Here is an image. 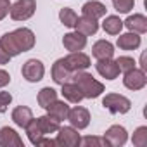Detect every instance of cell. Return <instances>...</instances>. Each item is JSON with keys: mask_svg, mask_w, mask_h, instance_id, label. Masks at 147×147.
<instances>
[{"mask_svg": "<svg viewBox=\"0 0 147 147\" xmlns=\"http://www.w3.org/2000/svg\"><path fill=\"white\" fill-rule=\"evenodd\" d=\"M71 78L80 87V90L83 94V99H97L104 92V85L100 82H97L90 73L75 71V73H71Z\"/></svg>", "mask_w": 147, "mask_h": 147, "instance_id": "1", "label": "cell"}, {"mask_svg": "<svg viewBox=\"0 0 147 147\" xmlns=\"http://www.w3.org/2000/svg\"><path fill=\"white\" fill-rule=\"evenodd\" d=\"M102 106L113 114H125L131 109L130 99L119 94H106V97L102 99Z\"/></svg>", "mask_w": 147, "mask_h": 147, "instance_id": "2", "label": "cell"}, {"mask_svg": "<svg viewBox=\"0 0 147 147\" xmlns=\"http://www.w3.org/2000/svg\"><path fill=\"white\" fill-rule=\"evenodd\" d=\"M36 11V0H18L11 4V18L14 21H28Z\"/></svg>", "mask_w": 147, "mask_h": 147, "instance_id": "3", "label": "cell"}, {"mask_svg": "<svg viewBox=\"0 0 147 147\" xmlns=\"http://www.w3.org/2000/svg\"><path fill=\"white\" fill-rule=\"evenodd\" d=\"M11 38H12L16 49L19 50V54L28 52L35 47V33L30 28H18V30L11 31Z\"/></svg>", "mask_w": 147, "mask_h": 147, "instance_id": "4", "label": "cell"}, {"mask_svg": "<svg viewBox=\"0 0 147 147\" xmlns=\"http://www.w3.org/2000/svg\"><path fill=\"white\" fill-rule=\"evenodd\" d=\"M21 73H23V78H24L26 82L36 83V82H40V80L43 78V75H45V66H43V62H42L40 59H28V61L23 64Z\"/></svg>", "mask_w": 147, "mask_h": 147, "instance_id": "5", "label": "cell"}, {"mask_svg": "<svg viewBox=\"0 0 147 147\" xmlns=\"http://www.w3.org/2000/svg\"><path fill=\"white\" fill-rule=\"evenodd\" d=\"M62 62L66 66V69L69 73H75V71H85L90 67V57L87 54L80 52H69V55L62 57Z\"/></svg>", "mask_w": 147, "mask_h": 147, "instance_id": "6", "label": "cell"}, {"mask_svg": "<svg viewBox=\"0 0 147 147\" xmlns=\"http://www.w3.org/2000/svg\"><path fill=\"white\" fill-rule=\"evenodd\" d=\"M80 133L73 126H59L57 137H55V145L61 147H76L80 145Z\"/></svg>", "mask_w": 147, "mask_h": 147, "instance_id": "7", "label": "cell"}, {"mask_svg": "<svg viewBox=\"0 0 147 147\" xmlns=\"http://www.w3.org/2000/svg\"><path fill=\"white\" fill-rule=\"evenodd\" d=\"M123 85H125L128 90H133V92L142 90V88L147 85V76H145V71L133 67L131 71L125 73V76H123Z\"/></svg>", "mask_w": 147, "mask_h": 147, "instance_id": "8", "label": "cell"}, {"mask_svg": "<svg viewBox=\"0 0 147 147\" xmlns=\"http://www.w3.org/2000/svg\"><path fill=\"white\" fill-rule=\"evenodd\" d=\"M67 121L71 123L73 128H76V130H85V128L90 125V113H88V109H85V107H82V106H76V107L69 109V113H67Z\"/></svg>", "mask_w": 147, "mask_h": 147, "instance_id": "9", "label": "cell"}, {"mask_svg": "<svg viewBox=\"0 0 147 147\" xmlns=\"http://www.w3.org/2000/svg\"><path fill=\"white\" fill-rule=\"evenodd\" d=\"M104 138H106L107 145H111V147H121V145H125L126 140H128V131H126V128L121 126V125H113V126H109V128L106 130Z\"/></svg>", "mask_w": 147, "mask_h": 147, "instance_id": "10", "label": "cell"}, {"mask_svg": "<svg viewBox=\"0 0 147 147\" xmlns=\"http://www.w3.org/2000/svg\"><path fill=\"white\" fill-rule=\"evenodd\" d=\"M62 45L66 50L69 52H80L85 49L87 45V36L78 33V31H71V33H66L64 38H62Z\"/></svg>", "mask_w": 147, "mask_h": 147, "instance_id": "11", "label": "cell"}, {"mask_svg": "<svg viewBox=\"0 0 147 147\" xmlns=\"http://www.w3.org/2000/svg\"><path fill=\"white\" fill-rule=\"evenodd\" d=\"M95 67H97V73L102 78H106V80H116L119 76V67H118V64H116V61L113 57L111 59L97 61Z\"/></svg>", "mask_w": 147, "mask_h": 147, "instance_id": "12", "label": "cell"}, {"mask_svg": "<svg viewBox=\"0 0 147 147\" xmlns=\"http://www.w3.org/2000/svg\"><path fill=\"white\" fill-rule=\"evenodd\" d=\"M0 147H24V144L14 128L4 126L0 128Z\"/></svg>", "mask_w": 147, "mask_h": 147, "instance_id": "13", "label": "cell"}, {"mask_svg": "<svg viewBox=\"0 0 147 147\" xmlns=\"http://www.w3.org/2000/svg\"><path fill=\"white\" fill-rule=\"evenodd\" d=\"M123 26L128 30V31H133V33H138V35H144L147 31V18L144 14H133V16H128L126 21H123Z\"/></svg>", "mask_w": 147, "mask_h": 147, "instance_id": "14", "label": "cell"}, {"mask_svg": "<svg viewBox=\"0 0 147 147\" xmlns=\"http://www.w3.org/2000/svg\"><path fill=\"white\" fill-rule=\"evenodd\" d=\"M142 40H140V35L138 33H133V31H128V33H123L118 36L116 40V45L121 49V50H137L140 47Z\"/></svg>", "mask_w": 147, "mask_h": 147, "instance_id": "15", "label": "cell"}, {"mask_svg": "<svg viewBox=\"0 0 147 147\" xmlns=\"http://www.w3.org/2000/svg\"><path fill=\"white\" fill-rule=\"evenodd\" d=\"M106 11H107V9H106L104 4L97 2V0H90V2L83 4V7H82V16L90 18V19H100V18L106 16Z\"/></svg>", "mask_w": 147, "mask_h": 147, "instance_id": "16", "label": "cell"}, {"mask_svg": "<svg viewBox=\"0 0 147 147\" xmlns=\"http://www.w3.org/2000/svg\"><path fill=\"white\" fill-rule=\"evenodd\" d=\"M61 87H62V88H61V94H62V97H64L67 102L78 104V102H82V100H83V94H82L80 87H78L75 82H73V83L64 82Z\"/></svg>", "mask_w": 147, "mask_h": 147, "instance_id": "17", "label": "cell"}, {"mask_svg": "<svg viewBox=\"0 0 147 147\" xmlns=\"http://www.w3.org/2000/svg\"><path fill=\"white\" fill-rule=\"evenodd\" d=\"M92 55L100 61V59H111L114 55V45L107 40H99L92 47Z\"/></svg>", "mask_w": 147, "mask_h": 147, "instance_id": "18", "label": "cell"}, {"mask_svg": "<svg viewBox=\"0 0 147 147\" xmlns=\"http://www.w3.org/2000/svg\"><path fill=\"white\" fill-rule=\"evenodd\" d=\"M75 30H76L78 33L85 35V36H90V35H95V33L99 31V23H97V19H90V18L82 16V18L76 19Z\"/></svg>", "mask_w": 147, "mask_h": 147, "instance_id": "19", "label": "cell"}, {"mask_svg": "<svg viewBox=\"0 0 147 147\" xmlns=\"http://www.w3.org/2000/svg\"><path fill=\"white\" fill-rule=\"evenodd\" d=\"M11 118H12V121H14L16 126H19V128H26L28 123L33 119V113H31V109L26 107V106H18V107L12 111Z\"/></svg>", "mask_w": 147, "mask_h": 147, "instance_id": "20", "label": "cell"}, {"mask_svg": "<svg viewBox=\"0 0 147 147\" xmlns=\"http://www.w3.org/2000/svg\"><path fill=\"white\" fill-rule=\"evenodd\" d=\"M67 113H69V106H67L64 100H57V99H55V100L47 107V114L52 116V118L57 119V121L67 119Z\"/></svg>", "mask_w": 147, "mask_h": 147, "instance_id": "21", "label": "cell"}, {"mask_svg": "<svg viewBox=\"0 0 147 147\" xmlns=\"http://www.w3.org/2000/svg\"><path fill=\"white\" fill-rule=\"evenodd\" d=\"M36 125H38V128H40L42 135H49V133H55V131L59 130L61 121H57V119H54L52 116L45 114V116L36 118Z\"/></svg>", "mask_w": 147, "mask_h": 147, "instance_id": "22", "label": "cell"}, {"mask_svg": "<svg viewBox=\"0 0 147 147\" xmlns=\"http://www.w3.org/2000/svg\"><path fill=\"white\" fill-rule=\"evenodd\" d=\"M67 78H71V73L66 69L64 62H62V57L57 59L52 66V80L57 83V85H62L64 82H67Z\"/></svg>", "mask_w": 147, "mask_h": 147, "instance_id": "23", "label": "cell"}, {"mask_svg": "<svg viewBox=\"0 0 147 147\" xmlns=\"http://www.w3.org/2000/svg\"><path fill=\"white\" fill-rule=\"evenodd\" d=\"M102 30L107 35H119L123 30V21L118 16H106V19L102 23Z\"/></svg>", "mask_w": 147, "mask_h": 147, "instance_id": "24", "label": "cell"}, {"mask_svg": "<svg viewBox=\"0 0 147 147\" xmlns=\"http://www.w3.org/2000/svg\"><path fill=\"white\" fill-rule=\"evenodd\" d=\"M55 99H57V92H55L54 88H50V87L42 88V90L38 92V97H36L38 106H40V107H43V109H47V107L55 100Z\"/></svg>", "mask_w": 147, "mask_h": 147, "instance_id": "25", "label": "cell"}, {"mask_svg": "<svg viewBox=\"0 0 147 147\" xmlns=\"http://www.w3.org/2000/svg\"><path fill=\"white\" fill-rule=\"evenodd\" d=\"M59 19H61V23L66 28H75L76 19H78V14L73 11V9H69V7H64V9L59 11Z\"/></svg>", "mask_w": 147, "mask_h": 147, "instance_id": "26", "label": "cell"}, {"mask_svg": "<svg viewBox=\"0 0 147 147\" xmlns=\"http://www.w3.org/2000/svg\"><path fill=\"white\" fill-rule=\"evenodd\" d=\"M131 142H133L135 147H145L147 145V126H138L133 131Z\"/></svg>", "mask_w": 147, "mask_h": 147, "instance_id": "27", "label": "cell"}, {"mask_svg": "<svg viewBox=\"0 0 147 147\" xmlns=\"http://www.w3.org/2000/svg\"><path fill=\"white\" fill-rule=\"evenodd\" d=\"M0 45H2V49H4L11 57L19 55V50L16 49V45H14V42H12V38H11V33H5L2 38H0Z\"/></svg>", "mask_w": 147, "mask_h": 147, "instance_id": "28", "label": "cell"}, {"mask_svg": "<svg viewBox=\"0 0 147 147\" xmlns=\"http://www.w3.org/2000/svg\"><path fill=\"white\" fill-rule=\"evenodd\" d=\"M135 5V0H113V7L119 14H128Z\"/></svg>", "mask_w": 147, "mask_h": 147, "instance_id": "29", "label": "cell"}, {"mask_svg": "<svg viewBox=\"0 0 147 147\" xmlns=\"http://www.w3.org/2000/svg\"><path fill=\"white\" fill-rule=\"evenodd\" d=\"M116 64H118V67H119V73H128V71H131L133 67H135V59L133 57H128V55H121V57H118L116 59Z\"/></svg>", "mask_w": 147, "mask_h": 147, "instance_id": "30", "label": "cell"}, {"mask_svg": "<svg viewBox=\"0 0 147 147\" xmlns=\"http://www.w3.org/2000/svg\"><path fill=\"white\" fill-rule=\"evenodd\" d=\"M80 145H97V147H104V145H107V142H106L104 137L102 138H99V137H83V138H80Z\"/></svg>", "mask_w": 147, "mask_h": 147, "instance_id": "31", "label": "cell"}, {"mask_svg": "<svg viewBox=\"0 0 147 147\" xmlns=\"http://www.w3.org/2000/svg\"><path fill=\"white\" fill-rule=\"evenodd\" d=\"M11 102H12V95L9 92H0V113H5Z\"/></svg>", "mask_w": 147, "mask_h": 147, "instance_id": "32", "label": "cell"}, {"mask_svg": "<svg viewBox=\"0 0 147 147\" xmlns=\"http://www.w3.org/2000/svg\"><path fill=\"white\" fill-rule=\"evenodd\" d=\"M9 11H11V2L9 0H0V21L7 18Z\"/></svg>", "mask_w": 147, "mask_h": 147, "instance_id": "33", "label": "cell"}, {"mask_svg": "<svg viewBox=\"0 0 147 147\" xmlns=\"http://www.w3.org/2000/svg\"><path fill=\"white\" fill-rule=\"evenodd\" d=\"M11 83V75L5 69H0V88H4Z\"/></svg>", "mask_w": 147, "mask_h": 147, "instance_id": "34", "label": "cell"}, {"mask_svg": "<svg viewBox=\"0 0 147 147\" xmlns=\"http://www.w3.org/2000/svg\"><path fill=\"white\" fill-rule=\"evenodd\" d=\"M11 59H12V57H11V55L2 49V45H0V64H9V61H11Z\"/></svg>", "mask_w": 147, "mask_h": 147, "instance_id": "35", "label": "cell"}, {"mask_svg": "<svg viewBox=\"0 0 147 147\" xmlns=\"http://www.w3.org/2000/svg\"><path fill=\"white\" fill-rule=\"evenodd\" d=\"M38 145H50V147H52V145H55V140H52V138H45V137H42V138H40V140L36 142V147H38Z\"/></svg>", "mask_w": 147, "mask_h": 147, "instance_id": "36", "label": "cell"}, {"mask_svg": "<svg viewBox=\"0 0 147 147\" xmlns=\"http://www.w3.org/2000/svg\"><path fill=\"white\" fill-rule=\"evenodd\" d=\"M140 69H142V71L147 69V64H145V54H142V57H140Z\"/></svg>", "mask_w": 147, "mask_h": 147, "instance_id": "37", "label": "cell"}]
</instances>
